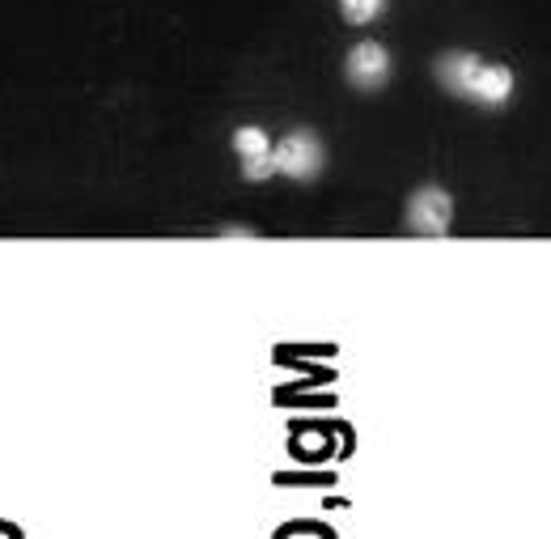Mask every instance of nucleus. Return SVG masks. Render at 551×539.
Segmentation results:
<instances>
[{
    "label": "nucleus",
    "mask_w": 551,
    "mask_h": 539,
    "mask_svg": "<svg viewBox=\"0 0 551 539\" xmlns=\"http://www.w3.org/2000/svg\"><path fill=\"white\" fill-rule=\"evenodd\" d=\"M433 77L441 81V90H450L462 102H475L483 111H496L505 107L518 90V77H513L509 64H496V60H483L475 52H445V56L433 64Z\"/></svg>",
    "instance_id": "obj_1"
},
{
    "label": "nucleus",
    "mask_w": 551,
    "mask_h": 539,
    "mask_svg": "<svg viewBox=\"0 0 551 539\" xmlns=\"http://www.w3.org/2000/svg\"><path fill=\"white\" fill-rule=\"evenodd\" d=\"M272 157H276V175H285L293 183L318 179L322 166H327V149H322L318 132H310V128H293L280 140H272Z\"/></svg>",
    "instance_id": "obj_2"
},
{
    "label": "nucleus",
    "mask_w": 551,
    "mask_h": 539,
    "mask_svg": "<svg viewBox=\"0 0 551 539\" xmlns=\"http://www.w3.org/2000/svg\"><path fill=\"white\" fill-rule=\"evenodd\" d=\"M390 72H395V60H390V52H386L378 39L352 43V52L344 56V77L352 90H360V94H378V90L390 81Z\"/></svg>",
    "instance_id": "obj_3"
},
{
    "label": "nucleus",
    "mask_w": 551,
    "mask_h": 539,
    "mask_svg": "<svg viewBox=\"0 0 551 539\" xmlns=\"http://www.w3.org/2000/svg\"><path fill=\"white\" fill-rule=\"evenodd\" d=\"M403 222H407L412 234H425V238L450 234V225H454V200H450L445 187H420V192H412V200H407Z\"/></svg>",
    "instance_id": "obj_4"
},
{
    "label": "nucleus",
    "mask_w": 551,
    "mask_h": 539,
    "mask_svg": "<svg viewBox=\"0 0 551 539\" xmlns=\"http://www.w3.org/2000/svg\"><path fill=\"white\" fill-rule=\"evenodd\" d=\"M229 145H234L238 162H242V175H247L250 183H263L276 175V157H272V132L259 124H242L229 137Z\"/></svg>",
    "instance_id": "obj_5"
},
{
    "label": "nucleus",
    "mask_w": 551,
    "mask_h": 539,
    "mask_svg": "<svg viewBox=\"0 0 551 539\" xmlns=\"http://www.w3.org/2000/svg\"><path fill=\"white\" fill-rule=\"evenodd\" d=\"M335 5H340V17L348 26H369V22H378L386 14L390 0H335Z\"/></svg>",
    "instance_id": "obj_6"
}]
</instances>
